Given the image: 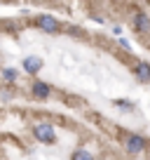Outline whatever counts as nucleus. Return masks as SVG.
Masks as SVG:
<instances>
[{
  "mask_svg": "<svg viewBox=\"0 0 150 160\" xmlns=\"http://www.w3.org/2000/svg\"><path fill=\"white\" fill-rule=\"evenodd\" d=\"M33 137L40 141V144H54L56 141V130L49 122H38V125H33Z\"/></svg>",
  "mask_w": 150,
  "mask_h": 160,
  "instance_id": "nucleus-1",
  "label": "nucleus"
},
{
  "mask_svg": "<svg viewBox=\"0 0 150 160\" xmlns=\"http://www.w3.org/2000/svg\"><path fill=\"white\" fill-rule=\"evenodd\" d=\"M117 42H120V45H122V47H124V50H131V45H129V42H127V40H124V38H120V40H117Z\"/></svg>",
  "mask_w": 150,
  "mask_h": 160,
  "instance_id": "nucleus-11",
  "label": "nucleus"
},
{
  "mask_svg": "<svg viewBox=\"0 0 150 160\" xmlns=\"http://www.w3.org/2000/svg\"><path fill=\"white\" fill-rule=\"evenodd\" d=\"M113 104L120 106V108H134V104H131V101H124V99H115Z\"/></svg>",
  "mask_w": 150,
  "mask_h": 160,
  "instance_id": "nucleus-10",
  "label": "nucleus"
},
{
  "mask_svg": "<svg viewBox=\"0 0 150 160\" xmlns=\"http://www.w3.org/2000/svg\"><path fill=\"white\" fill-rule=\"evenodd\" d=\"M134 75H136L138 82H150V64H148V61H136Z\"/></svg>",
  "mask_w": 150,
  "mask_h": 160,
  "instance_id": "nucleus-6",
  "label": "nucleus"
},
{
  "mask_svg": "<svg viewBox=\"0 0 150 160\" xmlns=\"http://www.w3.org/2000/svg\"><path fill=\"white\" fill-rule=\"evenodd\" d=\"M40 68H42V59L40 57H35V54H28L24 59V71L28 75H35V73H40Z\"/></svg>",
  "mask_w": 150,
  "mask_h": 160,
  "instance_id": "nucleus-5",
  "label": "nucleus"
},
{
  "mask_svg": "<svg viewBox=\"0 0 150 160\" xmlns=\"http://www.w3.org/2000/svg\"><path fill=\"white\" fill-rule=\"evenodd\" d=\"M35 26L40 31H45V33H59L61 31V24L56 17L52 14H40V17H35Z\"/></svg>",
  "mask_w": 150,
  "mask_h": 160,
  "instance_id": "nucleus-3",
  "label": "nucleus"
},
{
  "mask_svg": "<svg viewBox=\"0 0 150 160\" xmlns=\"http://www.w3.org/2000/svg\"><path fill=\"white\" fill-rule=\"evenodd\" d=\"M122 146H124L127 153L136 155V153H143V151L148 148V141H145V137H141V134H124Z\"/></svg>",
  "mask_w": 150,
  "mask_h": 160,
  "instance_id": "nucleus-2",
  "label": "nucleus"
},
{
  "mask_svg": "<svg viewBox=\"0 0 150 160\" xmlns=\"http://www.w3.org/2000/svg\"><path fill=\"white\" fill-rule=\"evenodd\" d=\"M16 78H19V71L16 68H2V80H5V82H16Z\"/></svg>",
  "mask_w": 150,
  "mask_h": 160,
  "instance_id": "nucleus-9",
  "label": "nucleus"
},
{
  "mask_svg": "<svg viewBox=\"0 0 150 160\" xmlns=\"http://www.w3.org/2000/svg\"><path fill=\"white\" fill-rule=\"evenodd\" d=\"M131 24H134L136 33H141V35L150 33V14H145V12H136V14L131 17Z\"/></svg>",
  "mask_w": 150,
  "mask_h": 160,
  "instance_id": "nucleus-4",
  "label": "nucleus"
},
{
  "mask_svg": "<svg viewBox=\"0 0 150 160\" xmlns=\"http://www.w3.org/2000/svg\"><path fill=\"white\" fill-rule=\"evenodd\" d=\"M30 92H33L35 99H47V97L52 94V87L47 85V82H42V80H35L33 85H30Z\"/></svg>",
  "mask_w": 150,
  "mask_h": 160,
  "instance_id": "nucleus-7",
  "label": "nucleus"
},
{
  "mask_svg": "<svg viewBox=\"0 0 150 160\" xmlns=\"http://www.w3.org/2000/svg\"><path fill=\"white\" fill-rule=\"evenodd\" d=\"M70 160H94V153H89L87 148H75Z\"/></svg>",
  "mask_w": 150,
  "mask_h": 160,
  "instance_id": "nucleus-8",
  "label": "nucleus"
}]
</instances>
